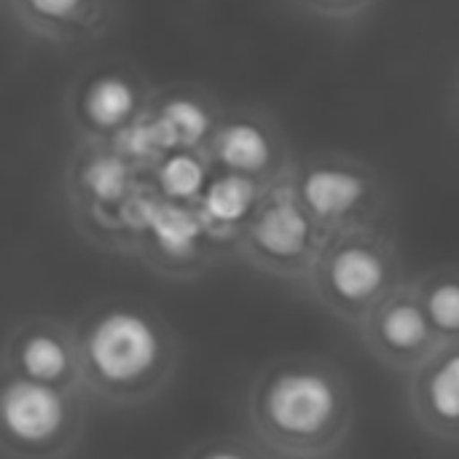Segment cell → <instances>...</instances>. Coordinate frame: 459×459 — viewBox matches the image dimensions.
Here are the masks:
<instances>
[{
    "label": "cell",
    "mask_w": 459,
    "mask_h": 459,
    "mask_svg": "<svg viewBox=\"0 0 459 459\" xmlns=\"http://www.w3.org/2000/svg\"><path fill=\"white\" fill-rule=\"evenodd\" d=\"M366 194V186L358 175L336 167L312 169L304 180V202L320 218H333L352 210Z\"/></svg>",
    "instance_id": "cell-6"
},
{
    "label": "cell",
    "mask_w": 459,
    "mask_h": 459,
    "mask_svg": "<svg viewBox=\"0 0 459 459\" xmlns=\"http://www.w3.org/2000/svg\"><path fill=\"white\" fill-rule=\"evenodd\" d=\"M22 368L30 379L38 382H56L67 371V350L51 333H35L22 344L19 352Z\"/></svg>",
    "instance_id": "cell-12"
},
{
    "label": "cell",
    "mask_w": 459,
    "mask_h": 459,
    "mask_svg": "<svg viewBox=\"0 0 459 459\" xmlns=\"http://www.w3.org/2000/svg\"><path fill=\"white\" fill-rule=\"evenodd\" d=\"M253 234L264 253L274 258H296L307 247L309 223L293 202H277L269 210H264Z\"/></svg>",
    "instance_id": "cell-5"
},
{
    "label": "cell",
    "mask_w": 459,
    "mask_h": 459,
    "mask_svg": "<svg viewBox=\"0 0 459 459\" xmlns=\"http://www.w3.org/2000/svg\"><path fill=\"white\" fill-rule=\"evenodd\" d=\"M83 110L97 126H118L134 110V89L121 75H102L89 86Z\"/></svg>",
    "instance_id": "cell-10"
},
{
    "label": "cell",
    "mask_w": 459,
    "mask_h": 459,
    "mask_svg": "<svg viewBox=\"0 0 459 459\" xmlns=\"http://www.w3.org/2000/svg\"><path fill=\"white\" fill-rule=\"evenodd\" d=\"M27 3L43 19H67L78 11L83 0H27Z\"/></svg>",
    "instance_id": "cell-19"
},
{
    "label": "cell",
    "mask_w": 459,
    "mask_h": 459,
    "mask_svg": "<svg viewBox=\"0 0 459 459\" xmlns=\"http://www.w3.org/2000/svg\"><path fill=\"white\" fill-rule=\"evenodd\" d=\"M385 261L368 247H344L328 266V282L342 301L360 304L374 299L385 285Z\"/></svg>",
    "instance_id": "cell-4"
},
{
    "label": "cell",
    "mask_w": 459,
    "mask_h": 459,
    "mask_svg": "<svg viewBox=\"0 0 459 459\" xmlns=\"http://www.w3.org/2000/svg\"><path fill=\"white\" fill-rule=\"evenodd\" d=\"M253 199H255V186L242 175H229L207 188L204 207L215 221L234 223L253 207Z\"/></svg>",
    "instance_id": "cell-13"
},
{
    "label": "cell",
    "mask_w": 459,
    "mask_h": 459,
    "mask_svg": "<svg viewBox=\"0 0 459 459\" xmlns=\"http://www.w3.org/2000/svg\"><path fill=\"white\" fill-rule=\"evenodd\" d=\"M428 315L436 328L446 333L459 331V282H444L428 296Z\"/></svg>",
    "instance_id": "cell-17"
},
{
    "label": "cell",
    "mask_w": 459,
    "mask_h": 459,
    "mask_svg": "<svg viewBox=\"0 0 459 459\" xmlns=\"http://www.w3.org/2000/svg\"><path fill=\"white\" fill-rule=\"evenodd\" d=\"M153 129L161 151L178 145H196L210 129V116L199 102L180 97L164 105L161 116L153 121Z\"/></svg>",
    "instance_id": "cell-8"
},
{
    "label": "cell",
    "mask_w": 459,
    "mask_h": 459,
    "mask_svg": "<svg viewBox=\"0 0 459 459\" xmlns=\"http://www.w3.org/2000/svg\"><path fill=\"white\" fill-rule=\"evenodd\" d=\"M428 409L438 422H459V352L446 358L428 382Z\"/></svg>",
    "instance_id": "cell-14"
},
{
    "label": "cell",
    "mask_w": 459,
    "mask_h": 459,
    "mask_svg": "<svg viewBox=\"0 0 459 459\" xmlns=\"http://www.w3.org/2000/svg\"><path fill=\"white\" fill-rule=\"evenodd\" d=\"M86 355L102 382L134 385L159 363L161 342L151 320L137 312L118 309L91 328Z\"/></svg>",
    "instance_id": "cell-1"
},
{
    "label": "cell",
    "mask_w": 459,
    "mask_h": 459,
    "mask_svg": "<svg viewBox=\"0 0 459 459\" xmlns=\"http://www.w3.org/2000/svg\"><path fill=\"white\" fill-rule=\"evenodd\" d=\"M124 137H126V140H124V148H126L132 156H148L151 151H161V148H159V140H156L153 124H137V126H132Z\"/></svg>",
    "instance_id": "cell-18"
},
{
    "label": "cell",
    "mask_w": 459,
    "mask_h": 459,
    "mask_svg": "<svg viewBox=\"0 0 459 459\" xmlns=\"http://www.w3.org/2000/svg\"><path fill=\"white\" fill-rule=\"evenodd\" d=\"M83 180H86V188L100 202H116L124 196V191L129 186V169H126L124 159H118V156H97L86 167Z\"/></svg>",
    "instance_id": "cell-16"
},
{
    "label": "cell",
    "mask_w": 459,
    "mask_h": 459,
    "mask_svg": "<svg viewBox=\"0 0 459 459\" xmlns=\"http://www.w3.org/2000/svg\"><path fill=\"white\" fill-rule=\"evenodd\" d=\"M430 325L433 320L428 309H420L417 304H395L382 317L379 331L390 350L411 352V350H420L430 339Z\"/></svg>",
    "instance_id": "cell-11"
},
{
    "label": "cell",
    "mask_w": 459,
    "mask_h": 459,
    "mask_svg": "<svg viewBox=\"0 0 459 459\" xmlns=\"http://www.w3.org/2000/svg\"><path fill=\"white\" fill-rule=\"evenodd\" d=\"M339 395L320 371L280 374L264 398V417L285 438H315L336 420Z\"/></svg>",
    "instance_id": "cell-2"
},
{
    "label": "cell",
    "mask_w": 459,
    "mask_h": 459,
    "mask_svg": "<svg viewBox=\"0 0 459 459\" xmlns=\"http://www.w3.org/2000/svg\"><path fill=\"white\" fill-rule=\"evenodd\" d=\"M143 221L169 255L191 253L202 234L199 221L178 204H143Z\"/></svg>",
    "instance_id": "cell-7"
},
{
    "label": "cell",
    "mask_w": 459,
    "mask_h": 459,
    "mask_svg": "<svg viewBox=\"0 0 459 459\" xmlns=\"http://www.w3.org/2000/svg\"><path fill=\"white\" fill-rule=\"evenodd\" d=\"M204 167L199 159L188 156V153H178L172 159H167L159 169V180L161 188L175 196V199H191L202 191L204 186Z\"/></svg>",
    "instance_id": "cell-15"
},
{
    "label": "cell",
    "mask_w": 459,
    "mask_h": 459,
    "mask_svg": "<svg viewBox=\"0 0 459 459\" xmlns=\"http://www.w3.org/2000/svg\"><path fill=\"white\" fill-rule=\"evenodd\" d=\"M218 156L239 172H255L264 169L272 159L269 137L250 121L231 124L218 137Z\"/></svg>",
    "instance_id": "cell-9"
},
{
    "label": "cell",
    "mask_w": 459,
    "mask_h": 459,
    "mask_svg": "<svg viewBox=\"0 0 459 459\" xmlns=\"http://www.w3.org/2000/svg\"><path fill=\"white\" fill-rule=\"evenodd\" d=\"M3 425L19 441H48L65 425V401L48 382L19 379L5 387Z\"/></svg>",
    "instance_id": "cell-3"
}]
</instances>
